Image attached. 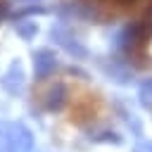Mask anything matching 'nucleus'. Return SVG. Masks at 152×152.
Listing matches in <instances>:
<instances>
[{"instance_id": "f257e3e1", "label": "nucleus", "mask_w": 152, "mask_h": 152, "mask_svg": "<svg viewBox=\"0 0 152 152\" xmlns=\"http://www.w3.org/2000/svg\"><path fill=\"white\" fill-rule=\"evenodd\" d=\"M86 2L95 5L100 10H107V12H128L131 7H135L142 0H86Z\"/></svg>"}]
</instances>
